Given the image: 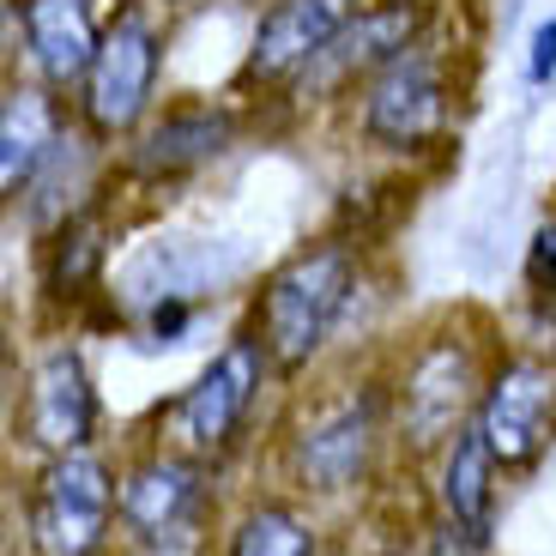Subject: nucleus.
<instances>
[{"mask_svg":"<svg viewBox=\"0 0 556 556\" xmlns=\"http://www.w3.org/2000/svg\"><path fill=\"white\" fill-rule=\"evenodd\" d=\"M357 285H363V254L345 237L308 242L285 266L266 273L261 303H254V333H261L278 376H303L327 351L345 308L357 303Z\"/></svg>","mask_w":556,"mask_h":556,"instance_id":"1","label":"nucleus"},{"mask_svg":"<svg viewBox=\"0 0 556 556\" xmlns=\"http://www.w3.org/2000/svg\"><path fill=\"white\" fill-rule=\"evenodd\" d=\"M157 73H164V30H157L152 7H122L103 25L98 61H91L85 85L73 91L79 98V127L98 146H127L152 122Z\"/></svg>","mask_w":556,"mask_h":556,"instance_id":"2","label":"nucleus"},{"mask_svg":"<svg viewBox=\"0 0 556 556\" xmlns=\"http://www.w3.org/2000/svg\"><path fill=\"white\" fill-rule=\"evenodd\" d=\"M447 115H454V73H447V49L435 37L388 61L357 91V139L388 157H417L442 146Z\"/></svg>","mask_w":556,"mask_h":556,"instance_id":"3","label":"nucleus"},{"mask_svg":"<svg viewBox=\"0 0 556 556\" xmlns=\"http://www.w3.org/2000/svg\"><path fill=\"white\" fill-rule=\"evenodd\" d=\"M115 490L122 478H110L103 454L73 447V454H49V466L30 484V551L37 556H103L115 515Z\"/></svg>","mask_w":556,"mask_h":556,"instance_id":"4","label":"nucleus"},{"mask_svg":"<svg viewBox=\"0 0 556 556\" xmlns=\"http://www.w3.org/2000/svg\"><path fill=\"white\" fill-rule=\"evenodd\" d=\"M266 369H273V357H266L261 333L230 339V345L169 400V442H176V454H194V459L230 454L242 424H249V412H254V400H261V388H266Z\"/></svg>","mask_w":556,"mask_h":556,"instance_id":"5","label":"nucleus"},{"mask_svg":"<svg viewBox=\"0 0 556 556\" xmlns=\"http://www.w3.org/2000/svg\"><path fill=\"white\" fill-rule=\"evenodd\" d=\"M388 417H393V400L376 388V381H363V388L315 405L291 435L296 484L315 490V496L357 490L363 478H369V466H376V447H381V435H388Z\"/></svg>","mask_w":556,"mask_h":556,"instance_id":"6","label":"nucleus"},{"mask_svg":"<svg viewBox=\"0 0 556 556\" xmlns=\"http://www.w3.org/2000/svg\"><path fill=\"white\" fill-rule=\"evenodd\" d=\"M430 25H435L430 0H369V7L351 13V25L339 30V37L327 42V55L303 73V85H296L291 98H303V103L351 98V91H363L388 61H400L405 49H417V42L430 37Z\"/></svg>","mask_w":556,"mask_h":556,"instance_id":"7","label":"nucleus"},{"mask_svg":"<svg viewBox=\"0 0 556 556\" xmlns=\"http://www.w3.org/2000/svg\"><path fill=\"white\" fill-rule=\"evenodd\" d=\"M478 400H484V381H478L472 345L454 333H435L430 345L405 363L400 393H393V417H400V435L430 454V447H447L466 424L478 417Z\"/></svg>","mask_w":556,"mask_h":556,"instance_id":"8","label":"nucleus"},{"mask_svg":"<svg viewBox=\"0 0 556 556\" xmlns=\"http://www.w3.org/2000/svg\"><path fill=\"white\" fill-rule=\"evenodd\" d=\"M237 139H242V115L230 103H212V98L169 103L164 115H152L127 139L122 176L146 181V188H169V181H188L200 169H212L218 157H230Z\"/></svg>","mask_w":556,"mask_h":556,"instance_id":"9","label":"nucleus"},{"mask_svg":"<svg viewBox=\"0 0 556 556\" xmlns=\"http://www.w3.org/2000/svg\"><path fill=\"white\" fill-rule=\"evenodd\" d=\"M478 430L502 472H520L556 442V363L544 357H508L490 369L484 400H478Z\"/></svg>","mask_w":556,"mask_h":556,"instance_id":"10","label":"nucleus"},{"mask_svg":"<svg viewBox=\"0 0 556 556\" xmlns=\"http://www.w3.org/2000/svg\"><path fill=\"white\" fill-rule=\"evenodd\" d=\"M200 508H206V459L194 454H146L115 490V515L146 551H188Z\"/></svg>","mask_w":556,"mask_h":556,"instance_id":"11","label":"nucleus"},{"mask_svg":"<svg viewBox=\"0 0 556 556\" xmlns=\"http://www.w3.org/2000/svg\"><path fill=\"white\" fill-rule=\"evenodd\" d=\"M363 0H266L254 18L249 55H242V85L261 91H296L303 73L327 55V42L351 25Z\"/></svg>","mask_w":556,"mask_h":556,"instance_id":"12","label":"nucleus"},{"mask_svg":"<svg viewBox=\"0 0 556 556\" xmlns=\"http://www.w3.org/2000/svg\"><path fill=\"white\" fill-rule=\"evenodd\" d=\"M91 430H98V388L85 357L73 345L42 351L25 388V435L42 454H73L91 447Z\"/></svg>","mask_w":556,"mask_h":556,"instance_id":"13","label":"nucleus"},{"mask_svg":"<svg viewBox=\"0 0 556 556\" xmlns=\"http://www.w3.org/2000/svg\"><path fill=\"white\" fill-rule=\"evenodd\" d=\"M18 37L25 61L49 91H79L91 61H98V0H18Z\"/></svg>","mask_w":556,"mask_h":556,"instance_id":"14","label":"nucleus"},{"mask_svg":"<svg viewBox=\"0 0 556 556\" xmlns=\"http://www.w3.org/2000/svg\"><path fill=\"white\" fill-rule=\"evenodd\" d=\"M73 134L61 91H49L42 79L30 85H7L0 98V194L25 200L30 181L49 169V157L61 152V139Z\"/></svg>","mask_w":556,"mask_h":556,"instance_id":"15","label":"nucleus"},{"mask_svg":"<svg viewBox=\"0 0 556 556\" xmlns=\"http://www.w3.org/2000/svg\"><path fill=\"white\" fill-rule=\"evenodd\" d=\"M218 278H224V266H218V254H212L206 242H181V237L164 242L157 237V242H146L122 273H115V291H122V303H134V308L164 303V296L206 303Z\"/></svg>","mask_w":556,"mask_h":556,"instance_id":"16","label":"nucleus"},{"mask_svg":"<svg viewBox=\"0 0 556 556\" xmlns=\"http://www.w3.org/2000/svg\"><path fill=\"white\" fill-rule=\"evenodd\" d=\"M496 478H502V459L490 454L484 430H478V424H466V430L442 447V484H435L442 515L454 520L459 532L484 539L490 520H496Z\"/></svg>","mask_w":556,"mask_h":556,"instance_id":"17","label":"nucleus"},{"mask_svg":"<svg viewBox=\"0 0 556 556\" xmlns=\"http://www.w3.org/2000/svg\"><path fill=\"white\" fill-rule=\"evenodd\" d=\"M103 266H110V212L98 200L91 212L49 230V242H42V291L73 303V296H85L103 278Z\"/></svg>","mask_w":556,"mask_h":556,"instance_id":"18","label":"nucleus"},{"mask_svg":"<svg viewBox=\"0 0 556 556\" xmlns=\"http://www.w3.org/2000/svg\"><path fill=\"white\" fill-rule=\"evenodd\" d=\"M224 556H320V532L291 502H254L249 515L230 527Z\"/></svg>","mask_w":556,"mask_h":556,"instance_id":"19","label":"nucleus"},{"mask_svg":"<svg viewBox=\"0 0 556 556\" xmlns=\"http://www.w3.org/2000/svg\"><path fill=\"white\" fill-rule=\"evenodd\" d=\"M527 296L539 308H556V212L539 218V230L527 242Z\"/></svg>","mask_w":556,"mask_h":556,"instance_id":"20","label":"nucleus"},{"mask_svg":"<svg viewBox=\"0 0 556 556\" xmlns=\"http://www.w3.org/2000/svg\"><path fill=\"white\" fill-rule=\"evenodd\" d=\"M200 320V303L188 296H164V303H146L139 308V333L152 339V345H181V333Z\"/></svg>","mask_w":556,"mask_h":556,"instance_id":"21","label":"nucleus"},{"mask_svg":"<svg viewBox=\"0 0 556 556\" xmlns=\"http://www.w3.org/2000/svg\"><path fill=\"white\" fill-rule=\"evenodd\" d=\"M556 79V18L532 25V42H527V85H551Z\"/></svg>","mask_w":556,"mask_h":556,"instance_id":"22","label":"nucleus"},{"mask_svg":"<svg viewBox=\"0 0 556 556\" xmlns=\"http://www.w3.org/2000/svg\"><path fill=\"white\" fill-rule=\"evenodd\" d=\"M424 556H484V539H472V532H459L454 520H447V527L430 539V551H424Z\"/></svg>","mask_w":556,"mask_h":556,"instance_id":"23","label":"nucleus"},{"mask_svg":"<svg viewBox=\"0 0 556 556\" xmlns=\"http://www.w3.org/2000/svg\"><path fill=\"white\" fill-rule=\"evenodd\" d=\"M152 7H169V13H188V7H200V0H152Z\"/></svg>","mask_w":556,"mask_h":556,"instance_id":"24","label":"nucleus"},{"mask_svg":"<svg viewBox=\"0 0 556 556\" xmlns=\"http://www.w3.org/2000/svg\"><path fill=\"white\" fill-rule=\"evenodd\" d=\"M146 556H188V551H146Z\"/></svg>","mask_w":556,"mask_h":556,"instance_id":"25","label":"nucleus"}]
</instances>
